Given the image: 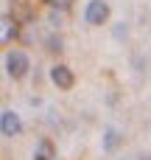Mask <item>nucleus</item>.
<instances>
[{
    "label": "nucleus",
    "instance_id": "9",
    "mask_svg": "<svg viewBox=\"0 0 151 160\" xmlns=\"http://www.w3.org/2000/svg\"><path fill=\"white\" fill-rule=\"evenodd\" d=\"M48 51H53V53L62 51V39L59 37H48Z\"/></svg>",
    "mask_w": 151,
    "mask_h": 160
},
{
    "label": "nucleus",
    "instance_id": "11",
    "mask_svg": "<svg viewBox=\"0 0 151 160\" xmlns=\"http://www.w3.org/2000/svg\"><path fill=\"white\" fill-rule=\"evenodd\" d=\"M143 160H151V155H149V158H143Z\"/></svg>",
    "mask_w": 151,
    "mask_h": 160
},
{
    "label": "nucleus",
    "instance_id": "7",
    "mask_svg": "<svg viewBox=\"0 0 151 160\" xmlns=\"http://www.w3.org/2000/svg\"><path fill=\"white\" fill-rule=\"evenodd\" d=\"M11 17H14L17 22H20V20H28V17H31V8H25L20 0H11Z\"/></svg>",
    "mask_w": 151,
    "mask_h": 160
},
{
    "label": "nucleus",
    "instance_id": "2",
    "mask_svg": "<svg viewBox=\"0 0 151 160\" xmlns=\"http://www.w3.org/2000/svg\"><path fill=\"white\" fill-rule=\"evenodd\" d=\"M6 73L14 79H22L28 73V56L22 51H8L6 53Z\"/></svg>",
    "mask_w": 151,
    "mask_h": 160
},
{
    "label": "nucleus",
    "instance_id": "8",
    "mask_svg": "<svg viewBox=\"0 0 151 160\" xmlns=\"http://www.w3.org/2000/svg\"><path fill=\"white\" fill-rule=\"evenodd\" d=\"M118 143H120V135H118L115 129H106V135H104V149H106V152H115Z\"/></svg>",
    "mask_w": 151,
    "mask_h": 160
},
{
    "label": "nucleus",
    "instance_id": "3",
    "mask_svg": "<svg viewBox=\"0 0 151 160\" xmlns=\"http://www.w3.org/2000/svg\"><path fill=\"white\" fill-rule=\"evenodd\" d=\"M0 129H3V138H17L22 132V121L14 110H3L0 112Z\"/></svg>",
    "mask_w": 151,
    "mask_h": 160
},
{
    "label": "nucleus",
    "instance_id": "10",
    "mask_svg": "<svg viewBox=\"0 0 151 160\" xmlns=\"http://www.w3.org/2000/svg\"><path fill=\"white\" fill-rule=\"evenodd\" d=\"M48 6H53V8H70V0H48Z\"/></svg>",
    "mask_w": 151,
    "mask_h": 160
},
{
    "label": "nucleus",
    "instance_id": "1",
    "mask_svg": "<svg viewBox=\"0 0 151 160\" xmlns=\"http://www.w3.org/2000/svg\"><path fill=\"white\" fill-rule=\"evenodd\" d=\"M84 20L90 25H104L109 20V3L106 0H90L84 8Z\"/></svg>",
    "mask_w": 151,
    "mask_h": 160
},
{
    "label": "nucleus",
    "instance_id": "6",
    "mask_svg": "<svg viewBox=\"0 0 151 160\" xmlns=\"http://www.w3.org/2000/svg\"><path fill=\"white\" fill-rule=\"evenodd\" d=\"M34 160H53V143L50 141H39V146L34 152Z\"/></svg>",
    "mask_w": 151,
    "mask_h": 160
},
{
    "label": "nucleus",
    "instance_id": "5",
    "mask_svg": "<svg viewBox=\"0 0 151 160\" xmlns=\"http://www.w3.org/2000/svg\"><path fill=\"white\" fill-rule=\"evenodd\" d=\"M3 42H11L17 34H20V25H17V20L11 17V14H3Z\"/></svg>",
    "mask_w": 151,
    "mask_h": 160
},
{
    "label": "nucleus",
    "instance_id": "4",
    "mask_svg": "<svg viewBox=\"0 0 151 160\" xmlns=\"http://www.w3.org/2000/svg\"><path fill=\"white\" fill-rule=\"evenodd\" d=\"M50 82H53L59 90H70L73 82H76V76H73V70H70L67 65H53V68H50Z\"/></svg>",
    "mask_w": 151,
    "mask_h": 160
}]
</instances>
